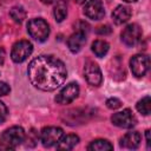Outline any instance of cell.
<instances>
[{
  "instance_id": "44dd1931",
  "label": "cell",
  "mask_w": 151,
  "mask_h": 151,
  "mask_svg": "<svg viewBox=\"0 0 151 151\" xmlns=\"http://www.w3.org/2000/svg\"><path fill=\"white\" fill-rule=\"evenodd\" d=\"M106 106L111 110H116V109H119L122 106V101L118 98H109L106 100Z\"/></svg>"
},
{
  "instance_id": "cb8c5ba5",
  "label": "cell",
  "mask_w": 151,
  "mask_h": 151,
  "mask_svg": "<svg viewBox=\"0 0 151 151\" xmlns=\"http://www.w3.org/2000/svg\"><path fill=\"white\" fill-rule=\"evenodd\" d=\"M96 32L98 33V34H110L111 32H112V28L109 26V25H103V26H99V27H97V29H96Z\"/></svg>"
},
{
  "instance_id": "8992f818",
  "label": "cell",
  "mask_w": 151,
  "mask_h": 151,
  "mask_svg": "<svg viewBox=\"0 0 151 151\" xmlns=\"http://www.w3.org/2000/svg\"><path fill=\"white\" fill-rule=\"evenodd\" d=\"M64 136V131L61 127L58 126H47L44 127L40 132V140L44 146L51 147L53 145H57L58 142Z\"/></svg>"
},
{
  "instance_id": "f546056e",
  "label": "cell",
  "mask_w": 151,
  "mask_h": 151,
  "mask_svg": "<svg viewBox=\"0 0 151 151\" xmlns=\"http://www.w3.org/2000/svg\"><path fill=\"white\" fill-rule=\"evenodd\" d=\"M123 1H125V2H136L137 0H123Z\"/></svg>"
},
{
  "instance_id": "ba28073f",
  "label": "cell",
  "mask_w": 151,
  "mask_h": 151,
  "mask_svg": "<svg viewBox=\"0 0 151 151\" xmlns=\"http://www.w3.org/2000/svg\"><path fill=\"white\" fill-rule=\"evenodd\" d=\"M142 34L143 33H142V28H140L139 25H137V24H130V25H127L122 31L120 37H122V41L126 46L133 47V46H136L139 42V40L142 38Z\"/></svg>"
},
{
  "instance_id": "6da1fadb",
  "label": "cell",
  "mask_w": 151,
  "mask_h": 151,
  "mask_svg": "<svg viewBox=\"0 0 151 151\" xmlns=\"http://www.w3.org/2000/svg\"><path fill=\"white\" fill-rule=\"evenodd\" d=\"M31 84L41 91H54L60 87L67 77L65 64L53 55H39L34 58L27 68Z\"/></svg>"
},
{
  "instance_id": "83f0119b",
  "label": "cell",
  "mask_w": 151,
  "mask_h": 151,
  "mask_svg": "<svg viewBox=\"0 0 151 151\" xmlns=\"http://www.w3.org/2000/svg\"><path fill=\"white\" fill-rule=\"evenodd\" d=\"M42 4H45V5H50V4H52L54 0H40Z\"/></svg>"
},
{
  "instance_id": "d6986e66",
  "label": "cell",
  "mask_w": 151,
  "mask_h": 151,
  "mask_svg": "<svg viewBox=\"0 0 151 151\" xmlns=\"http://www.w3.org/2000/svg\"><path fill=\"white\" fill-rule=\"evenodd\" d=\"M136 107H137L138 112H140L142 114H144V116H149L150 112H151V98H150L149 96L142 98V99L137 103Z\"/></svg>"
},
{
  "instance_id": "5b68a950",
  "label": "cell",
  "mask_w": 151,
  "mask_h": 151,
  "mask_svg": "<svg viewBox=\"0 0 151 151\" xmlns=\"http://www.w3.org/2000/svg\"><path fill=\"white\" fill-rule=\"evenodd\" d=\"M111 122L113 125L122 129H131L137 124V118L130 109H125L117 113H113L111 117Z\"/></svg>"
},
{
  "instance_id": "7c38bea8",
  "label": "cell",
  "mask_w": 151,
  "mask_h": 151,
  "mask_svg": "<svg viewBox=\"0 0 151 151\" xmlns=\"http://www.w3.org/2000/svg\"><path fill=\"white\" fill-rule=\"evenodd\" d=\"M85 42H86V33H85V29H81V28L74 32L73 34H71L70 38L67 39V46L72 53L79 52L85 45Z\"/></svg>"
},
{
  "instance_id": "9c48e42d",
  "label": "cell",
  "mask_w": 151,
  "mask_h": 151,
  "mask_svg": "<svg viewBox=\"0 0 151 151\" xmlns=\"http://www.w3.org/2000/svg\"><path fill=\"white\" fill-rule=\"evenodd\" d=\"M130 67L134 77L142 78L150 68V59L145 54H136L130 60Z\"/></svg>"
},
{
  "instance_id": "4fadbf2b",
  "label": "cell",
  "mask_w": 151,
  "mask_h": 151,
  "mask_svg": "<svg viewBox=\"0 0 151 151\" xmlns=\"http://www.w3.org/2000/svg\"><path fill=\"white\" fill-rule=\"evenodd\" d=\"M140 142H142L140 133L137 131H131L123 136V138L120 139V146L125 149L134 150L140 145Z\"/></svg>"
},
{
  "instance_id": "7402d4cb",
  "label": "cell",
  "mask_w": 151,
  "mask_h": 151,
  "mask_svg": "<svg viewBox=\"0 0 151 151\" xmlns=\"http://www.w3.org/2000/svg\"><path fill=\"white\" fill-rule=\"evenodd\" d=\"M37 142H38V134L34 130H32L31 132H28L27 136V146H34Z\"/></svg>"
},
{
  "instance_id": "2e32d148",
  "label": "cell",
  "mask_w": 151,
  "mask_h": 151,
  "mask_svg": "<svg viewBox=\"0 0 151 151\" xmlns=\"http://www.w3.org/2000/svg\"><path fill=\"white\" fill-rule=\"evenodd\" d=\"M53 14H54V18L58 22H61L66 15H67V2L66 0H58L55 6H54V9H53Z\"/></svg>"
},
{
  "instance_id": "ac0fdd59",
  "label": "cell",
  "mask_w": 151,
  "mask_h": 151,
  "mask_svg": "<svg viewBox=\"0 0 151 151\" xmlns=\"http://www.w3.org/2000/svg\"><path fill=\"white\" fill-rule=\"evenodd\" d=\"M109 48H110V45H109L105 40H100V39L93 41V42H92V46H91L92 52H93L97 57H99V58L104 57V55L109 52Z\"/></svg>"
},
{
  "instance_id": "277c9868",
  "label": "cell",
  "mask_w": 151,
  "mask_h": 151,
  "mask_svg": "<svg viewBox=\"0 0 151 151\" xmlns=\"http://www.w3.org/2000/svg\"><path fill=\"white\" fill-rule=\"evenodd\" d=\"M32 52L33 45L28 40H19L12 47L11 58L14 63H22L31 55Z\"/></svg>"
},
{
  "instance_id": "484cf974",
  "label": "cell",
  "mask_w": 151,
  "mask_h": 151,
  "mask_svg": "<svg viewBox=\"0 0 151 151\" xmlns=\"http://www.w3.org/2000/svg\"><path fill=\"white\" fill-rule=\"evenodd\" d=\"M5 57H6V52H5L4 47L0 46V65L4 64V61H5Z\"/></svg>"
},
{
  "instance_id": "ffe728a7",
  "label": "cell",
  "mask_w": 151,
  "mask_h": 151,
  "mask_svg": "<svg viewBox=\"0 0 151 151\" xmlns=\"http://www.w3.org/2000/svg\"><path fill=\"white\" fill-rule=\"evenodd\" d=\"M9 15H11V18H12L15 22L20 24V22H22L24 19L26 18V11H25L21 6H14V7H12L11 11H9Z\"/></svg>"
},
{
  "instance_id": "603a6c76",
  "label": "cell",
  "mask_w": 151,
  "mask_h": 151,
  "mask_svg": "<svg viewBox=\"0 0 151 151\" xmlns=\"http://www.w3.org/2000/svg\"><path fill=\"white\" fill-rule=\"evenodd\" d=\"M7 116H8V110H7L6 105L2 101H0V123H4L7 118Z\"/></svg>"
},
{
  "instance_id": "9a60e30c",
  "label": "cell",
  "mask_w": 151,
  "mask_h": 151,
  "mask_svg": "<svg viewBox=\"0 0 151 151\" xmlns=\"http://www.w3.org/2000/svg\"><path fill=\"white\" fill-rule=\"evenodd\" d=\"M78 143H79V137L74 133H70V134L61 137V139L57 144V149L58 150H72Z\"/></svg>"
},
{
  "instance_id": "8fae6325",
  "label": "cell",
  "mask_w": 151,
  "mask_h": 151,
  "mask_svg": "<svg viewBox=\"0 0 151 151\" xmlns=\"http://www.w3.org/2000/svg\"><path fill=\"white\" fill-rule=\"evenodd\" d=\"M84 14L91 20H100L105 15V9L100 0H88L84 6Z\"/></svg>"
},
{
  "instance_id": "5bb4252c",
  "label": "cell",
  "mask_w": 151,
  "mask_h": 151,
  "mask_svg": "<svg viewBox=\"0 0 151 151\" xmlns=\"http://www.w3.org/2000/svg\"><path fill=\"white\" fill-rule=\"evenodd\" d=\"M131 18V9L129 6L119 5L112 12V19L116 25H123Z\"/></svg>"
},
{
  "instance_id": "7a4b0ae2",
  "label": "cell",
  "mask_w": 151,
  "mask_h": 151,
  "mask_svg": "<svg viewBox=\"0 0 151 151\" xmlns=\"http://www.w3.org/2000/svg\"><path fill=\"white\" fill-rule=\"evenodd\" d=\"M25 130L21 126H12L0 136V150H14L25 142Z\"/></svg>"
},
{
  "instance_id": "d4e9b609",
  "label": "cell",
  "mask_w": 151,
  "mask_h": 151,
  "mask_svg": "<svg viewBox=\"0 0 151 151\" xmlns=\"http://www.w3.org/2000/svg\"><path fill=\"white\" fill-rule=\"evenodd\" d=\"M9 91H11L9 85H7V84H6V83H4V81H0V97L8 94V93H9Z\"/></svg>"
},
{
  "instance_id": "3957f363",
  "label": "cell",
  "mask_w": 151,
  "mask_h": 151,
  "mask_svg": "<svg viewBox=\"0 0 151 151\" xmlns=\"http://www.w3.org/2000/svg\"><path fill=\"white\" fill-rule=\"evenodd\" d=\"M27 32L34 40L42 42L50 35V26L42 18H34L28 21Z\"/></svg>"
},
{
  "instance_id": "f1b7e54d",
  "label": "cell",
  "mask_w": 151,
  "mask_h": 151,
  "mask_svg": "<svg viewBox=\"0 0 151 151\" xmlns=\"http://www.w3.org/2000/svg\"><path fill=\"white\" fill-rule=\"evenodd\" d=\"M74 1H76L77 4H85L86 0H74Z\"/></svg>"
},
{
  "instance_id": "4316f807",
  "label": "cell",
  "mask_w": 151,
  "mask_h": 151,
  "mask_svg": "<svg viewBox=\"0 0 151 151\" xmlns=\"http://www.w3.org/2000/svg\"><path fill=\"white\" fill-rule=\"evenodd\" d=\"M145 136H146V146H147V149H150V143H151V139H150V130H146L145 131Z\"/></svg>"
},
{
  "instance_id": "52a82bcc",
  "label": "cell",
  "mask_w": 151,
  "mask_h": 151,
  "mask_svg": "<svg viewBox=\"0 0 151 151\" xmlns=\"http://www.w3.org/2000/svg\"><path fill=\"white\" fill-rule=\"evenodd\" d=\"M84 76L86 78V81L91 85V86H99L103 83V74L101 71L98 66V64H96L92 60H86L85 65H84Z\"/></svg>"
},
{
  "instance_id": "e0dca14e",
  "label": "cell",
  "mask_w": 151,
  "mask_h": 151,
  "mask_svg": "<svg viewBox=\"0 0 151 151\" xmlns=\"http://www.w3.org/2000/svg\"><path fill=\"white\" fill-rule=\"evenodd\" d=\"M112 149H113V145L107 139L92 140L90 143V145L87 146V150H90V151H107V150H112Z\"/></svg>"
},
{
  "instance_id": "30bf717a",
  "label": "cell",
  "mask_w": 151,
  "mask_h": 151,
  "mask_svg": "<svg viewBox=\"0 0 151 151\" xmlns=\"http://www.w3.org/2000/svg\"><path fill=\"white\" fill-rule=\"evenodd\" d=\"M79 94V86L77 83H70L65 87L60 90V92L55 96V101L60 105H66L72 103Z\"/></svg>"
}]
</instances>
